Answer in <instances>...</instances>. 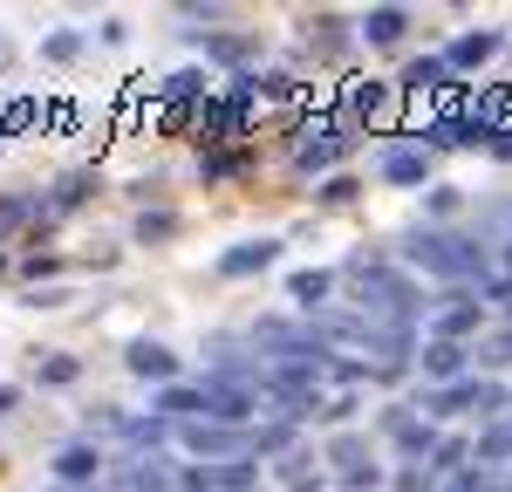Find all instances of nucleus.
<instances>
[{
    "mask_svg": "<svg viewBox=\"0 0 512 492\" xmlns=\"http://www.w3.org/2000/svg\"><path fill=\"white\" fill-rule=\"evenodd\" d=\"M355 274V301H362V322L376 328H410L431 315V301L417 294V281L410 274H396V267H383V260H349Z\"/></svg>",
    "mask_w": 512,
    "mask_h": 492,
    "instance_id": "1",
    "label": "nucleus"
},
{
    "mask_svg": "<svg viewBox=\"0 0 512 492\" xmlns=\"http://www.w3.org/2000/svg\"><path fill=\"white\" fill-rule=\"evenodd\" d=\"M410 267H424L431 281H451V287H485L492 281V253L465 233H444V226H424V233H410Z\"/></svg>",
    "mask_w": 512,
    "mask_h": 492,
    "instance_id": "2",
    "label": "nucleus"
},
{
    "mask_svg": "<svg viewBox=\"0 0 512 492\" xmlns=\"http://www.w3.org/2000/svg\"><path fill=\"white\" fill-rule=\"evenodd\" d=\"M253 342H260L267 356H280V363L321 369V376H328V363H335V349L315 335V322H308V328H301V322H260V328H253Z\"/></svg>",
    "mask_w": 512,
    "mask_h": 492,
    "instance_id": "3",
    "label": "nucleus"
},
{
    "mask_svg": "<svg viewBox=\"0 0 512 492\" xmlns=\"http://www.w3.org/2000/svg\"><path fill=\"white\" fill-rule=\"evenodd\" d=\"M205 417L212 424H233V431H246L253 417H260V383H239V376H219V369H205Z\"/></svg>",
    "mask_w": 512,
    "mask_h": 492,
    "instance_id": "4",
    "label": "nucleus"
},
{
    "mask_svg": "<svg viewBox=\"0 0 512 492\" xmlns=\"http://www.w3.org/2000/svg\"><path fill=\"white\" fill-rule=\"evenodd\" d=\"M424 410H431V417H458V410H478V417H499V410H512V397L499 390V383H478V376H465V383H444V390H424Z\"/></svg>",
    "mask_w": 512,
    "mask_h": 492,
    "instance_id": "5",
    "label": "nucleus"
},
{
    "mask_svg": "<svg viewBox=\"0 0 512 492\" xmlns=\"http://www.w3.org/2000/svg\"><path fill=\"white\" fill-rule=\"evenodd\" d=\"M403 103H410V96H403V82H349V117L355 123H369V130H396V123H403Z\"/></svg>",
    "mask_w": 512,
    "mask_h": 492,
    "instance_id": "6",
    "label": "nucleus"
},
{
    "mask_svg": "<svg viewBox=\"0 0 512 492\" xmlns=\"http://www.w3.org/2000/svg\"><path fill=\"white\" fill-rule=\"evenodd\" d=\"M431 335L424 342H465V335H478L485 328V301H478L472 287H458V294H444V301H431Z\"/></svg>",
    "mask_w": 512,
    "mask_h": 492,
    "instance_id": "7",
    "label": "nucleus"
},
{
    "mask_svg": "<svg viewBox=\"0 0 512 492\" xmlns=\"http://www.w3.org/2000/svg\"><path fill=\"white\" fill-rule=\"evenodd\" d=\"M178 445L192 451V458H246L253 451V431H233V424H212V417H198V424H178Z\"/></svg>",
    "mask_w": 512,
    "mask_h": 492,
    "instance_id": "8",
    "label": "nucleus"
},
{
    "mask_svg": "<svg viewBox=\"0 0 512 492\" xmlns=\"http://www.w3.org/2000/svg\"><path fill=\"white\" fill-rule=\"evenodd\" d=\"M246 130V103H233V96H205L192 110V137L198 144H226V137H239Z\"/></svg>",
    "mask_w": 512,
    "mask_h": 492,
    "instance_id": "9",
    "label": "nucleus"
},
{
    "mask_svg": "<svg viewBox=\"0 0 512 492\" xmlns=\"http://www.w3.org/2000/svg\"><path fill=\"white\" fill-rule=\"evenodd\" d=\"M349 144H355L349 123H308V130H301V151H294V164H301V171H328V164L342 158Z\"/></svg>",
    "mask_w": 512,
    "mask_h": 492,
    "instance_id": "10",
    "label": "nucleus"
},
{
    "mask_svg": "<svg viewBox=\"0 0 512 492\" xmlns=\"http://www.w3.org/2000/svg\"><path fill=\"white\" fill-rule=\"evenodd\" d=\"M492 55H506V35H499V28H472V35H458L451 48H444L451 76H458V69H485Z\"/></svg>",
    "mask_w": 512,
    "mask_h": 492,
    "instance_id": "11",
    "label": "nucleus"
},
{
    "mask_svg": "<svg viewBox=\"0 0 512 492\" xmlns=\"http://www.w3.org/2000/svg\"><path fill=\"white\" fill-rule=\"evenodd\" d=\"M274 260H280V240H239V246L219 253V274L226 281H246V274H267Z\"/></svg>",
    "mask_w": 512,
    "mask_h": 492,
    "instance_id": "12",
    "label": "nucleus"
},
{
    "mask_svg": "<svg viewBox=\"0 0 512 492\" xmlns=\"http://www.w3.org/2000/svg\"><path fill=\"white\" fill-rule=\"evenodd\" d=\"M103 424H110V431H117L130 451H151V458H158V445L171 438V431H178L171 417H158V410H151V417H103Z\"/></svg>",
    "mask_w": 512,
    "mask_h": 492,
    "instance_id": "13",
    "label": "nucleus"
},
{
    "mask_svg": "<svg viewBox=\"0 0 512 492\" xmlns=\"http://www.w3.org/2000/svg\"><path fill=\"white\" fill-rule=\"evenodd\" d=\"M123 369L144 376V383H178V356H171L164 342H130V349H123Z\"/></svg>",
    "mask_w": 512,
    "mask_h": 492,
    "instance_id": "14",
    "label": "nucleus"
},
{
    "mask_svg": "<svg viewBox=\"0 0 512 492\" xmlns=\"http://www.w3.org/2000/svg\"><path fill=\"white\" fill-rule=\"evenodd\" d=\"M417 363H424V376H431L437 390H444V383H465V363H472V349H465V342H424V356H417Z\"/></svg>",
    "mask_w": 512,
    "mask_h": 492,
    "instance_id": "15",
    "label": "nucleus"
},
{
    "mask_svg": "<svg viewBox=\"0 0 512 492\" xmlns=\"http://www.w3.org/2000/svg\"><path fill=\"white\" fill-rule=\"evenodd\" d=\"M390 438L403 458H431L437 451V431H431V417H410V410H390Z\"/></svg>",
    "mask_w": 512,
    "mask_h": 492,
    "instance_id": "16",
    "label": "nucleus"
},
{
    "mask_svg": "<svg viewBox=\"0 0 512 492\" xmlns=\"http://www.w3.org/2000/svg\"><path fill=\"white\" fill-rule=\"evenodd\" d=\"M403 28H410V14H403V7H369V14L355 21V35L369 41V48H396Z\"/></svg>",
    "mask_w": 512,
    "mask_h": 492,
    "instance_id": "17",
    "label": "nucleus"
},
{
    "mask_svg": "<svg viewBox=\"0 0 512 492\" xmlns=\"http://www.w3.org/2000/svg\"><path fill=\"white\" fill-rule=\"evenodd\" d=\"M376 171H383L390 185H424V178H431V151L396 144V151H383V158H376Z\"/></svg>",
    "mask_w": 512,
    "mask_h": 492,
    "instance_id": "18",
    "label": "nucleus"
},
{
    "mask_svg": "<svg viewBox=\"0 0 512 492\" xmlns=\"http://www.w3.org/2000/svg\"><path fill=\"white\" fill-rule=\"evenodd\" d=\"M158 417H171V424H198V417H205V390H198V383H164L158 390Z\"/></svg>",
    "mask_w": 512,
    "mask_h": 492,
    "instance_id": "19",
    "label": "nucleus"
},
{
    "mask_svg": "<svg viewBox=\"0 0 512 492\" xmlns=\"http://www.w3.org/2000/svg\"><path fill=\"white\" fill-rule=\"evenodd\" d=\"M158 103H164V110H198V103H205V76H198V69L164 76V82H158Z\"/></svg>",
    "mask_w": 512,
    "mask_h": 492,
    "instance_id": "20",
    "label": "nucleus"
},
{
    "mask_svg": "<svg viewBox=\"0 0 512 492\" xmlns=\"http://www.w3.org/2000/svg\"><path fill=\"white\" fill-rule=\"evenodd\" d=\"M55 472H62V486H89V479L103 472V451H96V445H62Z\"/></svg>",
    "mask_w": 512,
    "mask_h": 492,
    "instance_id": "21",
    "label": "nucleus"
},
{
    "mask_svg": "<svg viewBox=\"0 0 512 492\" xmlns=\"http://www.w3.org/2000/svg\"><path fill=\"white\" fill-rule=\"evenodd\" d=\"M76 376H82V363H76V356H62V349L35 356V383H41V390H69Z\"/></svg>",
    "mask_w": 512,
    "mask_h": 492,
    "instance_id": "22",
    "label": "nucleus"
},
{
    "mask_svg": "<svg viewBox=\"0 0 512 492\" xmlns=\"http://www.w3.org/2000/svg\"><path fill=\"white\" fill-rule=\"evenodd\" d=\"M35 123H41L35 96H7V103H0V137H21V130H35Z\"/></svg>",
    "mask_w": 512,
    "mask_h": 492,
    "instance_id": "23",
    "label": "nucleus"
},
{
    "mask_svg": "<svg viewBox=\"0 0 512 492\" xmlns=\"http://www.w3.org/2000/svg\"><path fill=\"white\" fill-rule=\"evenodd\" d=\"M328 274H321V267H308V274H294V281H287V294H294V301H301V308H308V315H321V301H328Z\"/></svg>",
    "mask_w": 512,
    "mask_h": 492,
    "instance_id": "24",
    "label": "nucleus"
},
{
    "mask_svg": "<svg viewBox=\"0 0 512 492\" xmlns=\"http://www.w3.org/2000/svg\"><path fill=\"white\" fill-rule=\"evenodd\" d=\"M465 458H472V445H465V438H437V451H431V479H458V472H465Z\"/></svg>",
    "mask_w": 512,
    "mask_h": 492,
    "instance_id": "25",
    "label": "nucleus"
},
{
    "mask_svg": "<svg viewBox=\"0 0 512 492\" xmlns=\"http://www.w3.org/2000/svg\"><path fill=\"white\" fill-rule=\"evenodd\" d=\"M485 369H512V328H485L478 335V349H472Z\"/></svg>",
    "mask_w": 512,
    "mask_h": 492,
    "instance_id": "26",
    "label": "nucleus"
},
{
    "mask_svg": "<svg viewBox=\"0 0 512 492\" xmlns=\"http://www.w3.org/2000/svg\"><path fill=\"white\" fill-rule=\"evenodd\" d=\"M233 171H246V151H205V158H198V178H205V185H219V178H233Z\"/></svg>",
    "mask_w": 512,
    "mask_h": 492,
    "instance_id": "27",
    "label": "nucleus"
},
{
    "mask_svg": "<svg viewBox=\"0 0 512 492\" xmlns=\"http://www.w3.org/2000/svg\"><path fill=\"white\" fill-rule=\"evenodd\" d=\"M123 486L130 492H171V479H164L158 472V458H137V465H130V472H117Z\"/></svg>",
    "mask_w": 512,
    "mask_h": 492,
    "instance_id": "28",
    "label": "nucleus"
},
{
    "mask_svg": "<svg viewBox=\"0 0 512 492\" xmlns=\"http://www.w3.org/2000/svg\"><path fill=\"white\" fill-rule=\"evenodd\" d=\"M212 479H219V492H253V479H260V472H253L246 458H226V465H212Z\"/></svg>",
    "mask_w": 512,
    "mask_h": 492,
    "instance_id": "29",
    "label": "nucleus"
},
{
    "mask_svg": "<svg viewBox=\"0 0 512 492\" xmlns=\"http://www.w3.org/2000/svg\"><path fill=\"white\" fill-rule=\"evenodd\" d=\"M82 199H89V171H69V178L55 185V205H48V212H69V205H82Z\"/></svg>",
    "mask_w": 512,
    "mask_h": 492,
    "instance_id": "30",
    "label": "nucleus"
},
{
    "mask_svg": "<svg viewBox=\"0 0 512 492\" xmlns=\"http://www.w3.org/2000/svg\"><path fill=\"white\" fill-rule=\"evenodd\" d=\"M171 233H178V219H171V212H144V219H137V240H144V246L171 240Z\"/></svg>",
    "mask_w": 512,
    "mask_h": 492,
    "instance_id": "31",
    "label": "nucleus"
},
{
    "mask_svg": "<svg viewBox=\"0 0 512 492\" xmlns=\"http://www.w3.org/2000/svg\"><path fill=\"white\" fill-rule=\"evenodd\" d=\"M35 219V199H0V240L14 233V226H28Z\"/></svg>",
    "mask_w": 512,
    "mask_h": 492,
    "instance_id": "32",
    "label": "nucleus"
},
{
    "mask_svg": "<svg viewBox=\"0 0 512 492\" xmlns=\"http://www.w3.org/2000/svg\"><path fill=\"white\" fill-rule=\"evenodd\" d=\"M308 41H321V48L335 55V48H342V21H335V14H315V21H308Z\"/></svg>",
    "mask_w": 512,
    "mask_h": 492,
    "instance_id": "33",
    "label": "nucleus"
},
{
    "mask_svg": "<svg viewBox=\"0 0 512 492\" xmlns=\"http://www.w3.org/2000/svg\"><path fill=\"white\" fill-rule=\"evenodd\" d=\"M41 55H48V62H76V55H82V35H48V41H41Z\"/></svg>",
    "mask_w": 512,
    "mask_h": 492,
    "instance_id": "34",
    "label": "nucleus"
},
{
    "mask_svg": "<svg viewBox=\"0 0 512 492\" xmlns=\"http://www.w3.org/2000/svg\"><path fill=\"white\" fill-rule=\"evenodd\" d=\"M205 48H212L219 62H246V55H253V41H239V35H212Z\"/></svg>",
    "mask_w": 512,
    "mask_h": 492,
    "instance_id": "35",
    "label": "nucleus"
},
{
    "mask_svg": "<svg viewBox=\"0 0 512 492\" xmlns=\"http://www.w3.org/2000/svg\"><path fill=\"white\" fill-rule=\"evenodd\" d=\"M185 492H219V479H212V465H185Z\"/></svg>",
    "mask_w": 512,
    "mask_h": 492,
    "instance_id": "36",
    "label": "nucleus"
},
{
    "mask_svg": "<svg viewBox=\"0 0 512 492\" xmlns=\"http://www.w3.org/2000/svg\"><path fill=\"white\" fill-rule=\"evenodd\" d=\"M437 492H485V472H458V479H444Z\"/></svg>",
    "mask_w": 512,
    "mask_h": 492,
    "instance_id": "37",
    "label": "nucleus"
},
{
    "mask_svg": "<svg viewBox=\"0 0 512 492\" xmlns=\"http://www.w3.org/2000/svg\"><path fill=\"white\" fill-rule=\"evenodd\" d=\"M321 199H328V205H342V199H355V178H328V185H321Z\"/></svg>",
    "mask_w": 512,
    "mask_h": 492,
    "instance_id": "38",
    "label": "nucleus"
},
{
    "mask_svg": "<svg viewBox=\"0 0 512 492\" xmlns=\"http://www.w3.org/2000/svg\"><path fill=\"white\" fill-rule=\"evenodd\" d=\"M260 96H294V76H260Z\"/></svg>",
    "mask_w": 512,
    "mask_h": 492,
    "instance_id": "39",
    "label": "nucleus"
},
{
    "mask_svg": "<svg viewBox=\"0 0 512 492\" xmlns=\"http://www.w3.org/2000/svg\"><path fill=\"white\" fill-rule=\"evenodd\" d=\"M492 158H499V164H512V123L499 130V137H492Z\"/></svg>",
    "mask_w": 512,
    "mask_h": 492,
    "instance_id": "40",
    "label": "nucleus"
},
{
    "mask_svg": "<svg viewBox=\"0 0 512 492\" xmlns=\"http://www.w3.org/2000/svg\"><path fill=\"white\" fill-rule=\"evenodd\" d=\"M14 404H21V390H14V383H0V417H14Z\"/></svg>",
    "mask_w": 512,
    "mask_h": 492,
    "instance_id": "41",
    "label": "nucleus"
},
{
    "mask_svg": "<svg viewBox=\"0 0 512 492\" xmlns=\"http://www.w3.org/2000/svg\"><path fill=\"white\" fill-rule=\"evenodd\" d=\"M485 492H512V465H506V472H492V479H485Z\"/></svg>",
    "mask_w": 512,
    "mask_h": 492,
    "instance_id": "42",
    "label": "nucleus"
},
{
    "mask_svg": "<svg viewBox=\"0 0 512 492\" xmlns=\"http://www.w3.org/2000/svg\"><path fill=\"white\" fill-rule=\"evenodd\" d=\"M0 274H7V260H0Z\"/></svg>",
    "mask_w": 512,
    "mask_h": 492,
    "instance_id": "43",
    "label": "nucleus"
}]
</instances>
